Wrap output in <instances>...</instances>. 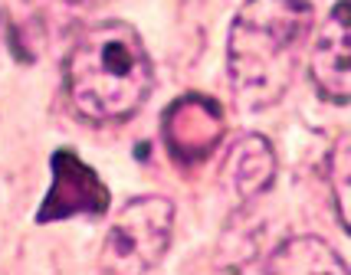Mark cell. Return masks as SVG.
<instances>
[{
    "mask_svg": "<svg viewBox=\"0 0 351 275\" xmlns=\"http://www.w3.org/2000/svg\"><path fill=\"white\" fill-rule=\"evenodd\" d=\"M308 30V0H246L240 7L230 27L227 69L246 108H269L286 95Z\"/></svg>",
    "mask_w": 351,
    "mask_h": 275,
    "instance_id": "obj_1",
    "label": "cell"
},
{
    "mask_svg": "<svg viewBox=\"0 0 351 275\" xmlns=\"http://www.w3.org/2000/svg\"><path fill=\"white\" fill-rule=\"evenodd\" d=\"M152 56L135 27L108 20L86 30L66 56L69 102L89 122H125L148 102Z\"/></svg>",
    "mask_w": 351,
    "mask_h": 275,
    "instance_id": "obj_2",
    "label": "cell"
},
{
    "mask_svg": "<svg viewBox=\"0 0 351 275\" xmlns=\"http://www.w3.org/2000/svg\"><path fill=\"white\" fill-rule=\"evenodd\" d=\"M174 203L165 197H135L128 200L102 243V272L135 275L152 272L171 246Z\"/></svg>",
    "mask_w": 351,
    "mask_h": 275,
    "instance_id": "obj_3",
    "label": "cell"
},
{
    "mask_svg": "<svg viewBox=\"0 0 351 275\" xmlns=\"http://www.w3.org/2000/svg\"><path fill=\"white\" fill-rule=\"evenodd\" d=\"M53 181L43 197V207L36 210V223H56L69 216H102L108 210V187L102 177L69 148L49 157Z\"/></svg>",
    "mask_w": 351,
    "mask_h": 275,
    "instance_id": "obj_4",
    "label": "cell"
},
{
    "mask_svg": "<svg viewBox=\"0 0 351 275\" xmlns=\"http://www.w3.org/2000/svg\"><path fill=\"white\" fill-rule=\"evenodd\" d=\"M161 135L168 144L171 157L181 168H197L207 161L223 138V112L207 95H181L161 118Z\"/></svg>",
    "mask_w": 351,
    "mask_h": 275,
    "instance_id": "obj_5",
    "label": "cell"
},
{
    "mask_svg": "<svg viewBox=\"0 0 351 275\" xmlns=\"http://www.w3.org/2000/svg\"><path fill=\"white\" fill-rule=\"evenodd\" d=\"M308 73L322 99L351 105V0L335 3L325 16L312 46Z\"/></svg>",
    "mask_w": 351,
    "mask_h": 275,
    "instance_id": "obj_6",
    "label": "cell"
},
{
    "mask_svg": "<svg viewBox=\"0 0 351 275\" xmlns=\"http://www.w3.org/2000/svg\"><path fill=\"white\" fill-rule=\"evenodd\" d=\"M230 181L240 200L260 197L263 190H269V183L276 177V154L273 144L263 135H246L237 141V148L230 151L227 161Z\"/></svg>",
    "mask_w": 351,
    "mask_h": 275,
    "instance_id": "obj_7",
    "label": "cell"
},
{
    "mask_svg": "<svg viewBox=\"0 0 351 275\" xmlns=\"http://www.w3.org/2000/svg\"><path fill=\"white\" fill-rule=\"evenodd\" d=\"M266 272H286V275H338L348 272V265L338 259L332 246L319 236H295L286 239L266 262Z\"/></svg>",
    "mask_w": 351,
    "mask_h": 275,
    "instance_id": "obj_8",
    "label": "cell"
},
{
    "mask_svg": "<svg viewBox=\"0 0 351 275\" xmlns=\"http://www.w3.org/2000/svg\"><path fill=\"white\" fill-rule=\"evenodd\" d=\"M328 183L341 226L351 233V131L341 135L328 151Z\"/></svg>",
    "mask_w": 351,
    "mask_h": 275,
    "instance_id": "obj_9",
    "label": "cell"
},
{
    "mask_svg": "<svg viewBox=\"0 0 351 275\" xmlns=\"http://www.w3.org/2000/svg\"><path fill=\"white\" fill-rule=\"evenodd\" d=\"M73 3H79V7H95V3H102V0H73Z\"/></svg>",
    "mask_w": 351,
    "mask_h": 275,
    "instance_id": "obj_10",
    "label": "cell"
}]
</instances>
